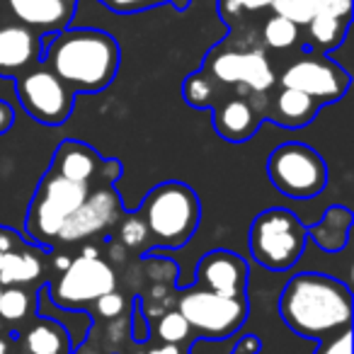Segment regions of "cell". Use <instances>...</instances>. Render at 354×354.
I'll use <instances>...</instances> for the list:
<instances>
[{"mask_svg": "<svg viewBox=\"0 0 354 354\" xmlns=\"http://www.w3.org/2000/svg\"><path fill=\"white\" fill-rule=\"evenodd\" d=\"M279 315L291 333L323 342L352 325V291L335 277L301 272L281 291Z\"/></svg>", "mask_w": 354, "mask_h": 354, "instance_id": "6da1fadb", "label": "cell"}, {"mask_svg": "<svg viewBox=\"0 0 354 354\" xmlns=\"http://www.w3.org/2000/svg\"><path fill=\"white\" fill-rule=\"evenodd\" d=\"M41 59L71 90L100 93L117 75L119 44L102 30L66 27L41 39Z\"/></svg>", "mask_w": 354, "mask_h": 354, "instance_id": "7a4b0ae2", "label": "cell"}, {"mask_svg": "<svg viewBox=\"0 0 354 354\" xmlns=\"http://www.w3.org/2000/svg\"><path fill=\"white\" fill-rule=\"evenodd\" d=\"M148 236L158 248H183L194 236L202 218V204L192 187L183 183H162L148 192L138 209Z\"/></svg>", "mask_w": 354, "mask_h": 354, "instance_id": "3957f363", "label": "cell"}, {"mask_svg": "<svg viewBox=\"0 0 354 354\" xmlns=\"http://www.w3.org/2000/svg\"><path fill=\"white\" fill-rule=\"evenodd\" d=\"M308 228L294 212L272 207L257 214L250 226V252L257 265L270 272H286L301 260Z\"/></svg>", "mask_w": 354, "mask_h": 354, "instance_id": "277c9868", "label": "cell"}, {"mask_svg": "<svg viewBox=\"0 0 354 354\" xmlns=\"http://www.w3.org/2000/svg\"><path fill=\"white\" fill-rule=\"evenodd\" d=\"M88 192H90V185L71 183V180H64L61 175L49 170V175L37 187L30 214H27L25 226L30 241L39 248L56 245V236H59L61 226L85 202Z\"/></svg>", "mask_w": 354, "mask_h": 354, "instance_id": "5b68a950", "label": "cell"}, {"mask_svg": "<svg viewBox=\"0 0 354 354\" xmlns=\"http://www.w3.org/2000/svg\"><path fill=\"white\" fill-rule=\"evenodd\" d=\"M117 289V272L107 260H102L95 245H85L78 257L68 262L64 272L49 286V296L56 306L78 310L93 306L100 296Z\"/></svg>", "mask_w": 354, "mask_h": 354, "instance_id": "8992f818", "label": "cell"}, {"mask_svg": "<svg viewBox=\"0 0 354 354\" xmlns=\"http://www.w3.org/2000/svg\"><path fill=\"white\" fill-rule=\"evenodd\" d=\"M177 310L187 320L189 330L202 339H228L243 328L248 318L245 296H221L214 291L189 286L177 299Z\"/></svg>", "mask_w": 354, "mask_h": 354, "instance_id": "52a82bcc", "label": "cell"}, {"mask_svg": "<svg viewBox=\"0 0 354 354\" xmlns=\"http://www.w3.org/2000/svg\"><path fill=\"white\" fill-rule=\"evenodd\" d=\"M270 183L284 197L310 199L318 197L328 185V167L320 153L306 143H281L267 160Z\"/></svg>", "mask_w": 354, "mask_h": 354, "instance_id": "ba28073f", "label": "cell"}, {"mask_svg": "<svg viewBox=\"0 0 354 354\" xmlns=\"http://www.w3.org/2000/svg\"><path fill=\"white\" fill-rule=\"evenodd\" d=\"M15 90L25 112L41 124H64L73 112V90L46 66H37L17 75Z\"/></svg>", "mask_w": 354, "mask_h": 354, "instance_id": "9c48e42d", "label": "cell"}, {"mask_svg": "<svg viewBox=\"0 0 354 354\" xmlns=\"http://www.w3.org/2000/svg\"><path fill=\"white\" fill-rule=\"evenodd\" d=\"M204 73L221 85H238L250 95H265L277 83V73L262 49L218 51L214 49L204 64Z\"/></svg>", "mask_w": 354, "mask_h": 354, "instance_id": "30bf717a", "label": "cell"}, {"mask_svg": "<svg viewBox=\"0 0 354 354\" xmlns=\"http://www.w3.org/2000/svg\"><path fill=\"white\" fill-rule=\"evenodd\" d=\"M281 88H291L306 93L323 107L328 102H337L349 88V73L335 59L323 54H304L279 75Z\"/></svg>", "mask_w": 354, "mask_h": 354, "instance_id": "8fae6325", "label": "cell"}, {"mask_svg": "<svg viewBox=\"0 0 354 354\" xmlns=\"http://www.w3.org/2000/svg\"><path fill=\"white\" fill-rule=\"evenodd\" d=\"M122 216H124V204L119 199V194L114 192L112 185L102 183L100 187H90L85 202L61 226L56 243L71 245V243L88 241V238L109 231Z\"/></svg>", "mask_w": 354, "mask_h": 354, "instance_id": "7c38bea8", "label": "cell"}, {"mask_svg": "<svg viewBox=\"0 0 354 354\" xmlns=\"http://www.w3.org/2000/svg\"><path fill=\"white\" fill-rule=\"evenodd\" d=\"M194 286L221 296H245L248 265L231 250H212L199 260L194 272Z\"/></svg>", "mask_w": 354, "mask_h": 354, "instance_id": "4fadbf2b", "label": "cell"}, {"mask_svg": "<svg viewBox=\"0 0 354 354\" xmlns=\"http://www.w3.org/2000/svg\"><path fill=\"white\" fill-rule=\"evenodd\" d=\"M41 59V39L25 25L0 27V78H17Z\"/></svg>", "mask_w": 354, "mask_h": 354, "instance_id": "5bb4252c", "label": "cell"}, {"mask_svg": "<svg viewBox=\"0 0 354 354\" xmlns=\"http://www.w3.org/2000/svg\"><path fill=\"white\" fill-rule=\"evenodd\" d=\"M6 3L25 27L54 35L71 25L78 0H6Z\"/></svg>", "mask_w": 354, "mask_h": 354, "instance_id": "9a60e30c", "label": "cell"}, {"mask_svg": "<svg viewBox=\"0 0 354 354\" xmlns=\"http://www.w3.org/2000/svg\"><path fill=\"white\" fill-rule=\"evenodd\" d=\"M262 122V114L250 104L248 95L228 97L214 109V129L221 138L231 143H243L255 136L257 127Z\"/></svg>", "mask_w": 354, "mask_h": 354, "instance_id": "2e32d148", "label": "cell"}, {"mask_svg": "<svg viewBox=\"0 0 354 354\" xmlns=\"http://www.w3.org/2000/svg\"><path fill=\"white\" fill-rule=\"evenodd\" d=\"M17 354H71L73 339L54 318H37L15 339Z\"/></svg>", "mask_w": 354, "mask_h": 354, "instance_id": "e0dca14e", "label": "cell"}, {"mask_svg": "<svg viewBox=\"0 0 354 354\" xmlns=\"http://www.w3.org/2000/svg\"><path fill=\"white\" fill-rule=\"evenodd\" d=\"M100 156L95 148L85 146L80 141H64L54 153V162H51V172L61 175L64 180L78 185H90L93 177L100 170Z\"/></svg>", "mask_w": 354, "mask_h": 354, "instance_id": "ac0fdd59", "label": "cell"}, {"mask_svg": "<svg viewBox=\"0 0 354 354\" xmlns=\"http://www.w3.org/2000/svg\"><path fill=\"white\" fill-rule=\"evenodd\" d=\"M44 272V255L39 245H17L0 255V284L6 286H30Z\"/></svg>", "mask_w": 354, "mask_h": 354, "instance_id": "d6986e66", "label": "cell"}, {"mask_svg": "<svg viewBox=\"0 0 354 354\" xmlns=\"http://www.w3.org/2000/svg\"><path fill=\"white\" fill-rule=\"evenodd\" d=\"M320 112V104L313 97H308L306 93L291 88H279V93L272 97L270 107V119L281 127L299 129L306 127L308 122H313L315 114Z\"/></svg>", "mask_w": 354, "mask_h": 354, "instance_id": "ffe728a7", "label": "cell"}, {"mask_svg": "<svg viewBox=\"0 0 354 354\" xmlns=\"http://www.w3.org/2000/svg\"><path fill=\"white\" fill-rule=\"evenodd\" d=\"M349 228H352V214L347 207H330L325 216L308 228V236L315 245L325 252H339L349 241Z\"/></svg>", "mask_w": 354, "mask_h": 354, "instance_id": "44dd1931", "label": "cell"}, {"mask_svg": "<svg viewBox=\"0 0 354 354\" xmlns=\"http://www.w3.org/2000/svg\"><path fill=\"white\" fill-rule=\"evenodd\" d=\"M347 27L349 20H342V17H335L325 10H318L313 15V20L306 25V30H308V44L320 51L335 49L347 37Z\"/></svg>", "mask_w": 354, "mask_h": 354, "instance_id": "7402d4cb", "label": "cell"}, {"mask_svg": "<svg viewBox=\"0 0 354 354\" xmlns=\"http://www.w3.org/2000/svg\"><path fill=\"white\" fill-rule=\"evenodd\" d=\"M35 313V294L30 286H6L0 294V320L3 323H25Z\"/></svg>", "mask_w": 354, "mask_h": 354, "instance_id": "603a6c76", "label": "cell"}, {"mask_svg": "<svg viewBox=\"0 0 354 354\" xmlns=\"http://www.w3.org/2000/svg\"><path fill=\"white\" fill-rule=\"evenodd\" d=\"M301 39V27H296L294 22L284 20L279 15H272L262 27V41L267 49L274 51H286L291 46H296Z\"/></svg>", "mask_w": 354, "mask_h": 354, "instance_id": "cb8c5ba5", "label": "cell"}, {"mask_svg": "<svg viewBox=\"0 0 354 354\" xmlns=\"http://www.w3.org/2000/svg\"><path fill=\"white\" fill-rule=\"evenodd\" d=\"M183 95H185V102L192 104L197 109H204V107H212L218 97V90H216V83L209 78L204 71H197L192 73L183 85Z\"/></svg>", "mask_w": 354, "mask_h": 354, "instance_id": "d4e9b609", "label": "cell"}, {"mask_svg": "<svg viewBox=\"0 0 354 354\" xmlns=\"http://www.w3.org/2000/svg\"><path fill=\"white\" fill-rule=\"evenodd\" d=\"M156 333H158V337H160V342H165V344H187L192 330H189L187 320L183 318V313L175 308V310H167V313H162L160 318H158Z\"/></svg>", "mask_w": 354, "mask_h": 354, "instance_id": "484cf974", "label": "cell"}, {"mask_svg": "<svg viewBox=\"0 0 354 354\" xmlns=\"http://www.w3.org/2000/svg\"><path fill=\"white\" fill-rule=\"evenodd\" d=\"M119 221H122V226H119V243L124 248H129V250H146L148 243H151V236H148L146 221L141 218V214H127Z\"/></svg>", "mask_w": 354, "mask_h": 354, "instance_id": "4316f807", "label": "cell"}, {"mask_svg": "<svg viewBox=\"0 0 354 354\" xmlns=\"http://www.w3.org/2000/svg\"><path fill=\"white\" fill-rule=\"evenodd\" d=\"M272 12L294 22L296 27H306L318 12V0H274Z\"/></svg>", "mask_w": 354, "mask_h": 354, "instance_id": "83f0119b", "label": "cell"}, {"mask_svg": "<svg viewBox=\"0 0 354 354\" xmlns=\"http://www.w3.org/2000/svg\"><path fill=\"white\" fill-rule=\"evenodd\" d=\"M93 308H95V313H97L100 318L112 320V318H119V315L127 310V299H124V296L114 289V291H109V294L100 296V299L93 304Z\"/></svg>", "mask_w": 354, "mask_h": 354, "instance_id": "f1b7e54d", "label": "cell"}, {"mask_svg": "<svg viewBox=\"0 0 354 354\" xmlns=\"http://www.w3.org/2000/svg\"><path fill=\"white\" fill-rule=\"evenodd\" d=\"M158 3H172L175 8H185L189 0H107V6L117 12H138L158 6Z\"/></svg>", "mask_w": 354, "mask_h": 354, "instance_id": "f546056e", "label": "cell"}, {"mask_svg": "<svg viewBox=\"0 0 354 354\" xmlns=\"http://www.w3.org/2000/svg\"><path fill=\"white\" fill-rule=\"evenodd\" d=\"M315 354H352V328L318 342Z\"/></svg>", "mask_w": 354, "mask_h": 354, "instance_id": "4dcf8cb0", "label": "cell"}, {"mask_svg": "<svg viewBox=\"0 0 354 354\" xmlns=\"http://www.w3.org/2000/svg\"><path fill=\"white\" fill-rule=\"evenodd\" d=\"M272 3L274 0H223L221 10L231 17L241 10H265V8H272Z\"/></svg>", "mask_w": 354, "mask_h": 354, "instance_id": "1f68e13d", "label": "cell"}, {"mask_svg": "<svg viewBox=\"0 0 354 354\" xmlns=\"http://www.w3.org/2000/svg\"><path fill=\"white\" fill-rule=\"evenodd\" d=\"M318 10H325L335 17L349 20L352 17V0H318Z\"/></svg>", "mask_w": 354, "mask_h": 354, "instance_id": "d6a6232c", "label": "cell"}, {"mask_svg": "<svg viewBox=\"0 0 354 354\" xmlns=\"http://www.w3.org/2000/svg\"><path fill=\"white\" fill-rule=\"evenodd\" d=\"M15 124V109L8 100H0V136H6Z\"/></svg>", "mask_w": 354, "mask_h": 354, "instance_id": "836d02e7", "label": "cell"}, {"mask_svg": "<svg viewBox=\"0 0 354 354\" xmlns=\"http://www.w3.org/2000/svg\"><path fill=\"white\" fill-rule=\"evenodd\" d=\"M260 339L252 337V335H248V337H243L241 342L236 344V349H233V354H257L260 352Z\"/></svg>", "mask_w": 354, "mask_h": 354, "instance_id": "e575fe53", "label": "cell"}, {"mask_svg": "<svg viewBox=\"0 0 354 354\" xmlns=\"http://www.w3.org/2000/svg\"><path fill=\"white\" fill-rule=\"evenodd\" d=\"M143 354H187V344H165L162 342Z\"/></svg>", "mask_w": 354, "mask_h": 354, "instance_id": "d590c367", "label": "cell"}, {"mask_svg": "<svg viewBox=\"0 0 354 354\" xmlns=\"http://www.w3.org/2000/svg\"><path fill=\"white\" fill-rule=\"evenodd\" d=\"M0 354H17L15 339L8 337V335H0Z\"/></svg>", "mask_w": 354, "mask_h": 354, "instance_id": "8d00e7d4", "label": "cell"}, {"mask_svg": "<svg viewBox=\"0 0 354 354\" xmlns=\"http://www.w3.org/2000/svg\"><path fill=\"white\" fill-rule=\"evenodd\" d=\"M0 294H3V284H0Z\"/></svg>", "mask_w": 354, "mask_h": 354, "instance_id": "74e56055", "label": "cell"}, {"mask_svg": "<svg viewBox=\"0 0 354 354\" xmlns=\"http://www.w3.org/2000/svg\"><path fill=\"white\" fill-rule=\"evenodd\" d=\"M104 3H107V0H104Z\"/></svg>", "mask_w": 354, "mask_h": 354, "instance_id": "f35d334b", "label": "cell"}]
</instances>
